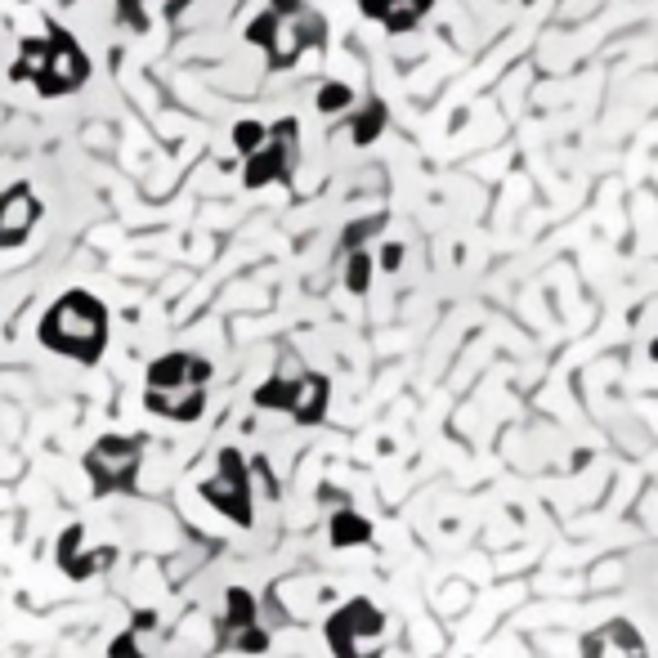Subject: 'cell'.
Returning a JSON list of instances; mask_svg holds the SVG:
<instances>
[{"mask_svg":"<svg viewBox=\"0 0 658 658\" xmlns=\"http://www.w3.org/2000/svg\"><path fill=\"white\" fill-rule=\"evenodd\" d=\"M90 77H94L90 55L81 50V40L59 23H45L40 36H23L19 55L10 63V81L32 85L40 99H68V94L85 90Z\"/></svg>","mask_w":658,"mask_h":658,"instance_id":"cell-1","label":"cell"},{"mask_svg":"<svg viewBox=\"0 0 658 658\" xmlns=\"http://www.w3.org/2000/svg\"><path fill=\"white\" fill-rule=\"evenodd\" d=\"M36 341L50 354H59V359L94 367L104 359V350H108V305L94 292H85V287H72L40 314Z\"/></svg>","mask_w":658,"mask_h":658,"instance_id":"cell-2","label":"cell"},{"mask_svg":"<svg viewBox=\"0 0 658 658\" xmlns=\"http://www.w3.org/2000/svg\"><path fill=\"white\" fill-rule=\"evenodd\" d=\"M247 40L256 50H265L269 72H287L301 63L305 50H318L327 40V19L305 0H269L247 23Z\"/></svg>","mask_w":658,"mask_h":658,"instance_id":"cell-3","label":"cell"},{"mask_svg":"<svg viewBox=\"0 0 658 658\" xmlns=\"http://www.w3.org/2000/svg\"><path fill=\"white\" fill-rule=\"evenodd\" d=\"M207 381H211V363L202 354L171 350L149 363L144 408L166 421H198L207 408Z\"/></svg>","mask_w":658,"mask_h":658,"instance_id":"cell-4","label":"cell"},{"mask_svg":"<svg viewBox=\"0 0 658 658\" xmlns=\"http://www.w3.org/2000/svg\"><path fill=\"white\" fill-rule=\"evenodd\" d=\"M81 466H85V475L99 497L134 493V475H139V466H144V439L139 435H104V439L90 444Z\"/></svg>","mask_w":658,"mask_h":658,"instance_id":"cell-5","label":"cell"},{"mask_svg":"<svg viewBox=\"0 0 658 658\" xmlns=\"http://www.w3.org/2000/svg\"><path fill=\"white\" fill-rule=\"evenodd\" d=\"M301 162V126L296 117H282L265 126V139L243 157V184L247 188H269V184H287Z\"/></svg>","mask_w":658,"mask_h":658,"instance_id":"cell-6","label":"cell"},{"mask_svg":"<svg viewBox=\"0 0 658 658\" xmlns=\"http://www.w3.org/2000/svg\"><path fill=\"white\" fill-rule=\"evenodd\" d=\"M327 399H332V386H327V376H318V372H296V376L278 372L256 390V408L287 412L301 426H318L327 412Z\"/></svg>","mask_w":658,"mask_h":658,"instance_id":"cell-7","label":"cell"},{"mask_svg":"<svg viewBox=\"0 0 658 658\" xmlns=\"http://www.w3.org/2000/svg\"><path fill=\"white\" fill-rule=\"evenodd\" d=\"M327 645L337 658H376L386 645V614L372 600H350L327 619Z\"/></svg>","mask_w":658,"mask_h":658,"instance_id":"cell-8","label":"cell"},{"mask_svg":"<svg viewBox=\"0 0 658 658\" xmlns=\"http://www.w3.org/2000/svg\"><path fill=\"white\" fill-rule=\"evenodd\" d=\"M198 493L220 510L228 515L233 525H251V480H247V461L238 448H220V461H215V475L198 484Z\"/></svg>","mask_w":658,"mask_h":658,"instance_id":"cell-9","label":"cell"},{"mask_svg":"<svg viewBox=\"0 0 658 658\" xmlns=\"http://www.w3.org/2000/svg\"><path fill=\"white\" fill-rule=\"evenodd\" d=\"M40 220H45V202L36 198V188L27 179L10 184L5 193H0V251L27 247V238L36 233Z\"/></svg>","mask_w":658,"mask_h":658,"instance_id":"cell-10","label":"cell"},{"mask_svg":"<svg viewBox=\"0 0 658 658\" xmlns=\"http://www.w3.org/2000/svg\"><path fill=\"white\" fill-rule=\"evenodd\" d=\"M220 649H238V654H265L269 636L256 619V596L243 587H228V604H224V619H220Z\"/></svg>","mask_w":658,"mask_h":658,"instance_id":"cell-11","label":"cell"},{"mask_svg":"<svg viewBox=\"0 0 658 658\" xmlns=\"http://www.w3.org/2000/svg\"><path fill=\"white\" fill-rule=\"evenodd\" d=\"M583 658H649V649L627 619H614L583 636Z\"/></svg>","mask_w":658,"mask_h":658,"instance_id":"cell-12","label":"cell"},{"mask_svg":"<svg viewBox=\"0 0 658 658\" xmlns=\"http://www.w3.org/2000/svg\"><path fill=\"white\" fill-rule=\"evenodd\" d=\"M81 542H85V529L81 525H72V529H63V538H59V569L68 574V578H77V583H85V578H94V574H104L108 564L117 560V551H81Z\"/></svg>","mask_w":658,"mask_h":658,"instance_id":"cell-13","label":"cell"},{"mask_svg":"<svg viewBox=\"0 0 658 658\" xmlns=\"http://www.w3.org/2000/svg\"><path fill=\"white\" fill-rule=\"evenodd\" d=\"M359 5L386 32H408V27H416L421 19H426V10L435 5V0H359Z\"/></svg>","mask_w":658,"mask_h":658,"instance_id":"cell-14","label":"cell"},{"mask_svg":"<svg viewBox=\"0 0 658 658\" xmlns=\"http://www.w3.org/2000/svg\"><path fill=\"white\" fill-rule=\"evenodd\" d=\"M332 547H363V542H372V525L363 520V515H354V510H337L332 515Z\"/></svg>","mask_w":658,"mask_h":658,"instance_id":"cell-15","label":"cell"},{"mask_svg":"<svg viewBox=\"0 0 658 658\" xmlns=\"http://www.w3.org/2000/svg\"><path fill=\"white\" fill-rule=\"evenodd\" d=\"M153 627H157V614H134L130 627L121 632V641H113V658H149V654H139V641Z\"/></svg>","mask_w":658,"mask_h":658,"instance_id":"cell-16","label":"cell"},{"mask_svg":"<svg viewBox=\"0 0 658 658\" xmlns=\"http://www.w3.org/2000/svg\"><path fill=\"white\" fill-rule=\"evenodd\" d=\"M381 126H386V104H367L359 117H354V144H372L376 134H381Z\"/></svg>","mask_w":658,"mask_h":658,"instance_id":"cell-17","label":"cell"},{"mask_svg":"<svg viewBox=\"0 0 658 658\" xmlns=\"http://www.w3.org/2000/svg\"><path fill=\"white\" fill-rule=\"evenodd\" d=\"M350 256V265H345V287L354 292V296H363L367 292V282H372V256L367 251H345Z\"/></svg>","mask_w":658,"mask_h":658,"instance_id":"cell-18","label":"cell"},{"mask_svg":"<svg viewBox=\"0 0 658 658\" xmlns=\"http://www.w3.org/2000/svg\"><path fill=\"white\" fill-rule=\"evenodd\" d=\"M350 104H354V90L341 85V81H327V85L318 90V113H345Z\"/></svg>","mask_w":658,"mask_h":658,"instance_id":"cell-19","label":"cell"},{"mask_svg":"<svg viewBox=\"0 0 658 658\" xmlns=\"http://www.w3.org/2000/svg\"><path fill=\"white\" fill-rule=\"evenodd\" d=\"M117 5V19H121V27H130V32H149V0H113Z\"/></svg>","mask_w":658,"mask_h":658,"instance_id":"cell-20","label":"cell"},{"mask_svg":"<svg viewBox=\"0 0 658 658\" xmlns=\"http://www.w3.org/2000/svg\"><path fill=\"white\" fill-rule=\"evenodd\" d=\"M260 139H265V126H260V121H238V126H233V149H238L243 157L260 144Z\"/></svg>","mask_w":658,"mask_h":658,"instance_id":"cell-21","label":"cell"},{"mask_svg":"<svg viewBox=\"0 0 658 658\" xmlns=\"http://www.w3.org/2000/svg\"><path fill=\"white\" fill-rule=\"evenodd\" d=\"M381 224H386L381 215H367L363 224H350V228H345V243H341V247H345V251H354V247H363V243L372 238V233H381Z\"/></svg>","mask_w":658,"mask_h":658,"instance_id":"cell-22","label":"cell"},{"mask_svg":"<svg viewBox=\"0 0 658 658\" xmlns=\"http://www.w3.org/2000/svg\"><path fill=\"white\" fill-rule=\"evenodd\" d=\"M399 260H403V247H386V269H399Z\"/></svg>","mask_w":658,"mask_h":658,"instance_id":"cell-23","label":"cell"},{"mask_svg":"<svg viewBox=\"0 0 658 658\" xmlns=\"http://www.w3.org/2000/svg\"><path fill=\"white\" fill-rule=\"evenodd\" d=\"M649 354H654V359H658V341H654V345H649Z\"/></svg>","mask_w":658,"mask_h":658,"instance_id":"cell-24","label":"cell"},{"mask_svg":"<svg viewBox=\"0 0 658 658\" xmlns=\"http://www.w3.org/2000/svg\"><path fill=\"white\" fill-rule=\"evenodd\" d=\"M19 5H32V0H19Z\"/></svg>","mask_w":658,"mask_h":658,"instance_id":"cell-25","label":"cell"}]
</instances>
